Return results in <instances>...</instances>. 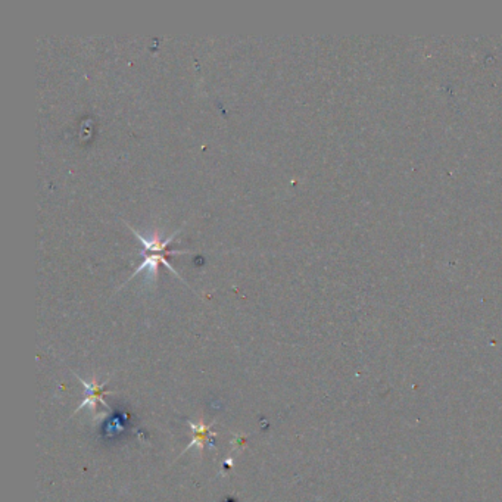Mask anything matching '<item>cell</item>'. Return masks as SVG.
<instances>
[{"label":"cell","mask_w":502,"mask_h":502,"mask_svg":"<svg viewBox=\"0 0 502 502\" xmlns=\"http://www.w3.org/2000/svg\"><path fill=\"white\" fill-rule=\"evenodd\" d=\"M130 227V225H128ZM130 230L136 235L137 240H139L142 243V246H143V261L142 264L137 267V270L131 274L130 279H133L136 274H139L142 272V270H149L150 274H157L158 272V267L159 264L165 265L166 268H169L174 276L180 277L178 276V272L174 271V268L170 265V263L166 261V256L169 255H180V253H190V251H169V245H170V242L174 239V236H177L180 233V230H177L174 235L169 236L166 239L161 237L159 235H154L150 239H146L145 236H142L140 233H137L133 227H130Z\"/></svg>","instance_id":"cell-1"},{"label":"cell","mask_w":502,"mask_h":502,"mask_svg":"<svg viewBox=\"0 0 502 502\" xmlns=\"http://www.w3.org/2000/svg\"><path fill=\"white\" fill-rule=\"evenodd\" d=\"M77 377H79V376H77ZM79 380L81 382V385L86 388L87 398L80 404V407L77 408V411H80L81 408H84V407H87V405H90V409H91V411H95L98 402H100L103 407H108V404H106V401L103 399V395H105V393H112V392H111V390H106V385L99 386V385L96 383V377L93 378V382H91V383L86 382V380H83L81 377H79Z\"/></svg>","instance_id":"cell-2"},{"label":"cell","mask_w":502,"mask_h":502,"mask_svg":"<svg viewBox=\"0 0 502 502\" xmlns=\"http://www.w3.org/2000/svg\"><path fill=\"white\" fill-rule=\"evenodd\" d=\"M189 424H190V428H192V430L194 433V437H193L192 442L189 444V447L186 448V451L193 448V447H197L199 449H202L205 447V444H206L209 435H211V425H208L205 423H193V421H190Z\"/></svg>","instance_id":"cell-3"}]
</instances>
